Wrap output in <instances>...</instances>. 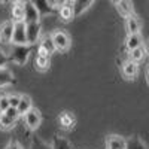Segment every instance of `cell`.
Here are the masks:
<instances>
[{
	"label": "cell",
	"instance_id": "cell-1",
	"mask_svg": "<svg viewBox=\"0 0 149 149\" xmlns=\"http://www.w3.org/2000/svg\"><path fill=\"white\" fill-rule=\"evenodd\" d=\"M31 52V45H17V43H12L10 49H9V60H12L14 63L24 66L29 61Z\"/></svg>",
	"mask_w": 149,
	"mask_h": 149
},
{
	"label": "cell",
	"instance_id": "cell-2",
	"mask_svg": "<svg viewBox=\"0 0 149 149\" xmlns=\"http://www.w3.org/2000/svg\"><path fill=\"white\" fill-rule=\"evenodd\" d=\"M51 39L54 42L55 51H60V52L69 51V48H70V37H69L67 33L61 31V30H55V31L51 33Z\"/></svg>",
	"mask_w": 149,
	"mask_h": 149
},
{
	"label": "cell",
	"instance_id": "cell-3",
	"mask_svg": "<svg viewBox=\"0 0 149 149\" xmlns=\"http://www.w3.org/2000/svg\"><path fill=\"white\" fill-rule=\"evenodd\" d=\"M10 43L27 45V39H26V21H14V30H12Z\"/></svg>",
	"mask_w": 149,
	"mask_h": 149
},
{
	"label": "cell",
	"instance_id": "cell-4",
	"mask_svg": "<svg viewBox=\"0 0 149 149\" xmlns=\"http://www.w3.org/2000/svg\"><path fill=\"white\" fill-rule=\"evenodd\" d=\"M26 39L27 45H34L40 39V22H26Z\"/></svg>",
	"mask_w": 149,
	"mask_h": 149
},
{
	"label": "cell",
	"instance_id": "cell-5",
	"mask_svg": "<svg viewBox=\"0 0 149 149\" xmlns=\"http://www.w3.org/2000/svg\"><path fill=\"white\" fill-rule=\"evenodd\" d=\"M24 121L30 130H37L42 124V113L37 109L31 107L27 113H24Z\"/></svg>",
	"mask_w": 149,
	"mask_h": 149
},
{
	"label": "cell",
	"instance_id": "cell-6",
	"mask_svg": "<svg viewBox=\"0 0 149 149\" xmlns=\"http://www.w3.org/2000/svg\"><path fill=\"white\" fill-rule=\"evenodd\" d=\"M22 9H24V21L26 22H37L40 19L39 12H37V9L34 8V5L30 0L22 3Z\"/></svg>",
	"mask_w": 149,
	"mask_h": 149
},
{
	"label": "cell",
	"instance_id": "cell-7",
	"mask_svg": "<svg viewBox=\"0 0 149 149\" xmlns=\"http://www.w3.org/2000/svg\"><path fill=\"white\" fill-rule=\"evenodd\" d=\"M12 30H14V21H6L0 26V42L10 43Z\"/></svg>",
	"mask_w": 149,
	"mask_h": 149
},
{
	"label": "cell",
	"instance_id": "cell-8",
	"mask_svg": "<svg viewBox=\"0 0 149 149\" xmlns=\"http://www.w3.org/2000/svg\"><path fill=\"white\" fill-rule=\"evenodd\" d=\"M139 73V67H137V63L128 60L122 64V74L125 76V79H134Z\"/></svg>",
	"mask_w": 149,
	"mask_h": 149
},
{
	"label": "cell",
	"instance_id": "cell-9",
	"mask_svg": "<svg viewBox=\"0 0 149 149\" xmlns=\"http://www.w3.org/2000/svg\"><path fill=\"white\" fill-rule=\"evenodd\" d=\"M93 2H94V0H72V9H73L74 17L82 15L84 12L91 6Z\"/></svg>",
	"mask_w": 149,
	"mask_h": 149
},
{
	"label": "cell",
	"instance_id": "cell-10",
	"mask_svg": "<svg viewBox=\"0 0 149 149\" xmlns=\"http://www.w3.org/2000/svg\"><path fill=\"white\" fill-rule=\"evenodd\" d=\"M125 29L128 34H136V33H140V22L137 19L134 14L125 17Z\"/></svg>",
	"mask_w": 149,
	"mask_h": 149
},
{
	"label": "cell",
	"instance_id": "cell-11",
	"mask_svg": "<svg viewBox=\"0 0 149 149\" xmlns=\"http://www.w3.org/2000/svg\"><path fill=\"white\" fill-rule=\"evenodd\" d=\"M30 2L34 5V8L37 9V12H39V15H49L54 12V8L49 6L48 0H30Z\"/></svg>",
	"mask_w": 149,
	"mask_h": 149
},
{
	"label": "cell",
	"instance_id": "cell-12",
	"mask_svg": "<svg viewBox=\"0 0 149 149\" xmlns=\"http://www.w3.org/2000/svg\"><path fill=\"white\" fill-rule=\"evenodd\" d=\"M115 5H116V10L122 17H128V15L134 14V8H133L131 0H121V2H118Z\"/></svg>",
	"mask_w": 149,
	"mask_h": 149
},
{
	"label": "cell",
	"instance_id": "cell-13",
	"mask_svg": "<svg viewBox=\"0 0 149 149\" xmlns=\"http://www.w3.org/2000/svg\"><path fill=\"white\" fill-rule=\"evenodd\" d=\"M106 146L107 149H127V142L119 136H109Z\"/></svg>",
	"mask_w": 149,
	"mask_h": 149
},
{
	"label": "cell",
	"instance_id": "cell-14",
	"mask_svg": "<svg viewBox=\"0 0 149 149\" xmlns=\"http://www.w3.org/2000/svg\"><path fill=\"white\" fill-rule=\"evenodd\" d=\"M12 84H15L14 73H12L10 70H8L6 67L5 69H0V88L8 86V85H12Z\"/></svg>",
	"mask_w": 149,
	"mask_h": 149
},
{
	"label": "cell",
	"instance_id": "cell-15",
	"mask_svg": "<svg viewBox=\"0 0 149 149\" xmlns=\"http://www.w3.org/2000/svg\"><path fill=\"white\" fill-rule=\"evenodd\" d=\"M143 45V37L140 33H136V34H128L127 37V40H125V48L128 49V51H131V49L134 48H137Z\"/></svg>",
	"mask_w": 149,
	"mask_h": 149
},
{
	"label": "cell",
	"instance_id": "cell-16",
	"mask_svg": "<svg viewBox=\"0 0 149 149\" xmlns=\"http://www.w3.org/2000/svg\"><path fill=\"white\" fill-rule=\"evenodd\" d=\"M31 107H33L31 98H30L29 95H21L19 103H18V106H17V110H18L19 116H21V115H24V113H27V112H29Z\"/></svg>",
	"mask_w": 149,
	"mask_h": 149
},
{
	"label": "cell",
	"instance_id": "cell-17",
	"mask_svg": "<svg viewBox=\"0 0 149 149\" xmlns=\"http://www.w3.org/2000/svg\"><path fill=\"white\" fill-rule=\"evenodd\" d=\"M146 58V48L143 45L134 48L130 51V60L134 61V63H139V61H143Z\"/></svg>",
	"mask_w": 149,
	"mask_h": 149
},
{
	"label": "cell",
	"instance_id": "cell-18",
	"mask_svg": "<svg viewBox=\"0 0 149 149\" xmlns=\"http://www.w3.org/2000/svg\"><path fill=\"white\" fill-rule=\"evenodd\" d=\"M34 66H36V69H39L40 72L48 70L49 66H51V57H49V55H37L36 61H34Z\"/></svg>",
	"mask_w": 149,
	"mask_h": 149
},
{
	"label": "cell",
	"instance_id": "cell-19",
	"mask_svg": "<svg viewBox=\"0 0 149 149\" xmlns=\"http://www.w3.org/2000/svg\"><path fill=\"white\" fill-rule=\"evenodd\" d=\"M60 18L63 21H72L74 18V14H73V9H72V5L66 3L63 6H60Z\"/></svg>",
	"mask_w": 149,
	"mask_h": 149
},
{
	"label": "cell",
	"instance_id": "cell-20",
	"mask_svg": "<svg viewBox=\"0 0 149 149\" xmlns=\"http://www.w3.org/2000/svg\"><path fill=\"white\" fill-rule=\"evenodd\" d=\"M39 48H42L48 55H51V54L55 52V46H54V42H52V39H51V34L43 37L42 42H40V45H39Z\"/></svg>",
	"mask_w": 149,
	"mask_h": 149
},
{
	"label": "cell",
	"instance_id": "cell-21",
	"mask_svg": "<svg viewBox=\"0 0 149 149\" xmlns=\"http://www.w3.org/2000/svg\"><path fill=\"white\" fill-rule=\"evenodd\" d=\"M60 124L63 128H72L73 124H74V116L70 115L69 112H64V113H61V116H60Z\"/></svg>",
	"mask_w": 149,
	"mask_h": 149
},
{
	"label": "cell",
	"instance_id": "cell-22",
	"mask_svg": "<svg viewBox=\"0 0 149 149\" xmlns=\"http://www.w3.org/2000/svg\"><path fill=\"white\" fill-rule=\"evenodd\" d=\"M15 119H10L5 113H0V128L2 130H12L15 127Z\"/></svg>",
	"mask_w": 149,
	"mask_h": 149
},
{
	"label": "cell",
	"instance_id": "cell-23",
	"mask_svg": "<svg viewBox=\"0 0 149 149\" xmlns=\"http://www.w3.org/2000/svg\"><path fill=\"white\" fill-rule=\"evenodd\" d=\"M12 18L14 21H24V9L22 3H15L12 8Z\"/></svg>",
	"mask_w": 149,
	"mask_h": 149
},
{
	"label": "cell",
	"instance_id": "cell-24",
	"mask_svg": "<svg viewBox=\"0 0 149 149\" xmlns=\"http://www.w3.org/2000/svg\"><path fill=\"white\" fill-rule=\"evenodd\" d=\"M52 149H72L70 143L64 139V137H57L54 139V145H52Z\"/></svg>",
	"mask_w": 149,
	"mask_h": 149
},
{
	"label": "cell",
	"instance_id": "cell-25",
	"mask_svg": "<svg viewBox=\"0 0 149 149\" xmlns=\"http://www.w3.org/2000/svg\"><path fill=\"white\" fill-rule=\"evenodd\" d=\"M2 113H5L6 116H9L10 119H18L19 118V113H18V110H17V107H12V106H9V107H6V110L5 112H2Z\"/></svg>",
	"mask_w": 149,
	"mask_h": 149
},
{
	"label": "cell",
	"instance_id": "cell-26",
	"mask_svg": "<svg viewBox=\"0 0 149 149\" xmlns=\"http://www.w3.org/2000/svg\"><path fill=\"white\" fill-rule=\"evenodd\" d=\"M19 98H21V95H19V94H10V95H8L9 106L17 107V106H18V103H19Z\"/></svg>",
	"mask_w": 149,
	"mask_h": 149
},
{
	"label": "cell",
	"instance_id": "cell-27",
	"mask_svg": "<svg viewBox=\"0 0 149 149\" xmlns=\"http://www.w3.org/2000/svg\"><path fill=\"white\" fill-rule=\"evenodd\" d=\"M6 107H9L8 95H6V94H0V113H2V112H5Z\"/></svg>",
	"mask_w": 149,
	"mask_h": 149
},
{
	"label": "cell",
	"instance_id": "cell-28",
	"mask_svg": "<svg viewBox=\"0 0 149 149\" xmlns=\"http://www.w3.org/2000/svg\"><path fill=\"white\" fill-rule=\"evenodd\" d=\"M8 63H9V57L6 55L5 51L0 49V69H5L8 66Z\"/></svg>",
	"mask_w": 149,
	"mask_h": 149
},
{
	"label": "cell",
	"instance_id": "cell-29",
	"mask_svg": "<svg viewBox=\"0 0 149 149\" xmlns=\"http://www.w3.org/2000/svg\"><path fill=\"white\" fill-rule=\"evenodd\" d=\"M6 149H22V148H21V145L17 143V142H10V143L6 146Z\"/></svg>",
	"mask_w": 149,
	"mask_h": 149
},
{
	"label": "cell",
	"instance_id": "cell-30",
	"mask_svg": "<svg viewBox=\"0 0 149 149\" xmlns=\"http://www.w3.org/2000/svg\"><path fill=\"white\" fill-rule=\"evenodd\" d=\"M48 3H49V6H52L54 9L58 8V2H57V0H48Z\"/></svg>",
	"mask_w": 149,
	"mask_h": 149
},
{
	"label": "cell",
	"instance_id": "cell-31",
	"mask_svg": "<svg viewBox=\"0 0 149 149\" xmlns=\"http://www.w3.org/2000/svg\"><path fill=\"white\" fill-rule=\"evenodd\" d=\"M57 2H58V8H60V6H63V5L69 3V0H57Z\"/></svg>",
	"mask_w": 149,
	"mask_h": 149
},
{
	"label": "cell",
	"instance_id": "cell-32",
	"mask_svg": "<svg viewBox=\"0 0 149 149\" xmlns=\"http://www.w3.org/2000/svg\"><path fill=\"white\" fill-rule=\"evenodd\" d=\"M36 149H48V148H46V145H43V143H40V148H36Z\"/></svg>",
	"mask_w": 149,
	"mask_h": 149
},
{
	"label": "cell",
	"instance_id": "cell-33",
	"mask_svg": "<svg viewBox=\"0 0 149 149\" xmlns=\"http://www.w3.org/2000/svg\"><path fill=\"white\" fill-rule=\"evenodd\" d=\"M10 2H14V3H21V0H10Z\"/></svg>",
	"mask_w": 149,
	"mask_h": 149
},
{
	"label": "cell",
	"instance_id": "cell-34",
	"mask_svg": "<svg viewBox=\"0 0 149 149\" xmlns=\"http://www.w3.org/2000/svg\"><path fill=\"white\" fill-rule=\"evenodd\" d=\"M112 2H113V3H118V2H121V0H112Z\"/></svg>",
	"mask_w": 149,
	"mask_h": 149
},
{
	"label": "cell",
	"instance_id": "cell-35",
	"mask_svg": "<svg viewBox=\"0 0 149 149\" xmlns=\"http://www.w3.org/2000/svg\"><path fill=\"white\" fill-rule=\"evenodd\" d=\"M69 2H72V0H69Z\"/></svg>",
	"mask_w": 149,
	"mask_h": 149
}]
</instances>
